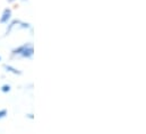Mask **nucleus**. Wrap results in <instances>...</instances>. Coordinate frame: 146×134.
Wrapping results in <instances>:
<instances>
[{
  "label": "nucleus",
  "instance_id": "obj_6",
  "mask_svg": "<svg viewBox=\"0 0 146 134\" xmlns=\"http://www.w3.org/2000/svg\"><path fill=\"white\" fill-rule=\"evenodd\" d=\"M7 114H8V112H7V109H6V108H3V109H0V120L5 118V117L7 116Z\"/></svg>",
  "mask_w": 146,
  "mask_h": 134
},
{
  "label": "nucleus",
  "instance_id": "obj_1",
  "mask_svg": "<svg viewBox=\"0 0 146 134\" xmlns=\"http://www.w3.org/2000/svg\"><path fill=\"white\" fill-rule=\"evenodd\" d=\"M34 54V46L32 43H25L11 51L13 56H19V58H26L31 59Z\"/></svg>",
  "mask_w": 146,
  "mask_h": 134
},
{
  "label": "nucleus",
  "instance_id": "obj_8",
  "mask_svg": "<svg viewBox=\"0 0 146 134\" xmlns=\"http://www.w3.org/2000/svg\"><path fill=\"white\" fill-rule=\"evenodd\" d=\"M0 61H1V56H0Z\"/></svg>",
  "mask_w": 146,
  "mask_h": 134
},
{
  "label": "nucleus",
  "instance_id": "obj_4",
  "mask_svg": "<svg viewBox=\"0 0 146 134\" xmlns=\"http://www.w3.org/2000/svg\"><path fill=\"white\" fill-rule=\"evenodd\" d=\"M19 22L21 20H17V19H15V20H13L10 24H9V26H8V28H7V31H6V35H8V34L11 32V30L16 26V25H18L19 24Z\"/></svg>",
  "mask_w": 146,
  "mask_h": 134
},
{
  "label": "nucleus",
  "instance_id": "obj_7",
  "mask_svg": "<svg viewBox=\"0 0 146 134\" xmlns=\"http://www.w3.org/2000/svg\"><path fill=\"white\" fill-rule=\"evenodd\" d=\"M27 117H30V118H33V114H29V115H27Z\"/></svg>",
  "mask_w": 146,
  "mask_h": 134
},
{
  "label": "nucleus",
  "instance_id": "obj_3",
  "mask_svg": "<svg viewBox=\"0 0 146 134\" xmlns=\"http://www.w3.org/2000/svg\"><path fill=\"white\" fill-rule=\"evenodd\" d=\"M3 68L6 69V71H8V72H11V73H14V74H22V71L17 70L16 68L11 67V66H8V64H3Z\"/></svg>",
  "mask_w": 146,
  "mask_h": 134
},
{
  "label": "nucleus",
  "instance_id": "obj_2",
  "mask_svg": "<svg viewBox=\"0 0 146 134\" xmlns=\"http://www.w3.org/2000/svg\"><path fill=\"white\" fill-rule=\"evenodd\" d=\"M11 18V9L10 8H6L2 12V16L0 17V24H6L8 23V20Z\"/></svg>",
  "mask_w": 146,
  "mask_h": 134
},
{
  "label": "nucleus",
  "instance_id": "obj_5",
  "mask_svg": "<svg viewBox=\"0 0 146 134\" xmlns=\"http://www.w3.org/2000/svg\"><path fill=\"white\" fill-rule=\"evenodd\" d=\"M10 89H11V87H10L9 85H3V86L1 87V91H2V93H9Z\"/></svg>",
  "mask_w": 146,
  "mask_h": 134
}]
</instances>
